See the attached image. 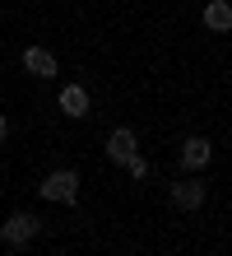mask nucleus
Returning <instances> with one entry per match:
<instances>
[{"mask_svg": "<svg viewBox=\"0 0 232 256\" xmlns=\"http://www.w3.org/2000/svg\"><path fill=\"white\" fill-rule=\"evenodd\" d=\"M37 191L46 196V200H56V205H74V196H79V177H74L70 168H56V172L42 177Z\"/></svg>", "mask_w": 232, "mask_h": 256, "instance_id": "1", "label": "nucleus"}, {"mask_svg": "<svg viewBox=\"0 0 232 256\" xmlns=\"http://www.w3.org/2000/svg\"><path fill=\"white\" fill-rule=\"evenodd\" d=\"M37 233H42V219H37V214H9L5 224H0V238H5L9 247H23V242H33Z\"/></svg>", "mask_w": 232, "mask_h": 256, "instance_id": "2", "label": "nucleus"}, {"mask_svg": "<svg viewBox=\"0 0 232 256\" xmlns=\"http://www.w3.org/2000/svg\"><path fill=\"white\" fill-rule=\"evenodd\" d=\"M177 154H181V168H205V163L214 158V144L205 140V135H186Z\"/></svg>", "mask_w": 232, "mask_h": 256, "instance_id": "3", "label": "nucleus"}, {"mask_svg": "<svg viewBox=\"0 0 232 256\" xmlns=\"http://www.w3.org/2000/svg\"><path fill=\"white\" fill-rule=\"evenodd\" d=\"M107 154H112V163H121V168H126V163L139 154V149H135V130H130V126L112 130V135H107Z\"/></svg>", "mask_w": 232, "mask_h": 256, "instance_id": "4", "label": "nucleus"}, {"mask_svg": "<svg viewBox=\"0 0 232 256\" xmlns=\"http://www.w3.org/2000/svg\"><path fill=\"white\" fill-rule=\"evenodd\" d=\"M23 66H28V74H37V80H51V74H56V56L46 52V47H28L23 52Z\"/></svg>", "mask_w": 232, "mask_h": 256, "instance_id": "5", "label": "nucleus"}, {"mask_svg": "<svg viewBox=\"0 0 232 256\" xmlns=\"http://www.w3.org/2000/svg\"><path fill=\"white\" fill-rule=\"evenodd\" d=\"M205 28H209V33H228V28H232V5H228V0H209V5H205Z\"/></svg>", "mask_w": 232, "mask_h": 256, "instance_id": "6", "label": "nucleus"}, {"mask_svg": "<svg viewBox=\"0 0 232 256\" xmlns=\"http://www.w3.org/2000/svg\"><path fill=\"white\" fill-rule=\"evenodd\" d=\"M172 205L177 210H200V205H205V186H200V182H177L172 186Z\"/></svg>", "mask_w": 232, "mask_h": 256, "instance_id": "7", "label": "nucleus"}, {"mask_svg": "<svg viewBox=\"0 0 232 256\" xmlns=\"http://www.w3.org/2000/svg\"><path fill=\"white\" fill-rule=\"evenodd\" d=\"M60 112H65V116H88V94H84L79 84L60 88Z\"/></svg>", "mask_w": 232, "mask_h": 256, "instance_id": "8", "label": "nucleus"}, {"mask_svg": "<svg viewBox=\"0 0 232 256\" xmlns=\"http://www.w3.org/2000/svg\"><path fill=\"white\" fill-rule=\"evenodd\" d=\"M126 172H130V177H149V163H144V158H139V154H135V158L126 163Z\"/></svg>", "mask_w": 232, "mask_h": 256, "instance_id": "9", "label": "nucleus"}, {"mask_svg": "<svg viewBox=\"0 0 232 256\" xmlns=\"http://www.w3.org/2000/svg\"><path fill=\"white\" fill-rule=\"evenodd\" d=\"M5 130H9V126H5V116H0V140H5Z\"/></svg>", "mask_w": 232, "mask_h": 256, "instance_id": "10", "label": "nucleus"}]
</instances>
